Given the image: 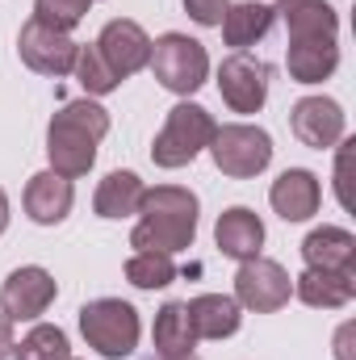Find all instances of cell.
Returning a JSON list of instances; mask_svg holds the SVG:
<instances>
[{
	"label": "cell",
	"mask_w": 356,
	"mask_h": 360,
	"mask_svg": "<svg viewBox=\"0 0 356 360\" xmlns=\"http://www.w3.org/2000/svg\"><path fill=\"white\" fill-rule=\"evenodd\" d=\"M214 243H218V252L227 260H239V264L256 260L260 248H265V222H260V214L248 210V205L222 210L218 222H214Z\"/></svg>",
	"instance_id": "obj_14"
},
{
	"label": "cell",
	"mask_w": 356,
	"mask_h": 360,
	"mask_svg": "<svg viewBox=\"0 0 356 360\" xmlns=\"http://www.w3.org/2000/svg\"><path fill=\"white\" fill-rule=\"evenodd\" d=\"M80 335L89 340V348L105 360H126L139 348L143 323L139 310L122 297H96L80 306Z\"/></svg>",
	"instance_id": "obj_3"
},
{
	"label": "cell",
	"mask_w": 356,
	"mask_h": 360,
	"mask_svg": "<svg viewBox=\"0 0 356 360\" xmlns=\"http://www.w3.org/2000/svg\"><path fill=\"white\" fill-rule=\"evenodd\" d=\"M109 134V113L84 96V101H68L51 126H46V160H51V172L68 180H80L92 172L96 164V143Z\"/></svg>",
	"instance_id": "obj_2"
},
{
	"label": "cell",
	"mask_w": 356,
	"mask_h": 360,
	"mask_svg": "<svg viewBox=\"0 0 356 360\" xmlns=\"http://www.w3.org/2000/svg\"><path fill=\"white\" fill-rule=\"evenodd\" d=\"M193 239H197V193H189L180 184L147 188L143 205H139V222L130 231V248L177 256V252L193 248Z\"/></svg>",
	"instance_id": "obj_1"
},
{
	"label": "cell",
	"mask_w": 356,
	"mask_h": 360,
	"mask_svg": "<svg viewBox=\"0 0 356 360\" xmlns=\"http://www.w3.org/2000/svg\"><path fill=\"white\" fill-rule=\"evenodd\" d=\"M147 68H151V76L164 89L177 92V96H193L210 80V55H205V46L197 38H189V34H177V30L151 42V63Z\"/></svg>",
	"instance_id": "obj_5"
},
{
	"label": "cell",
	"mask_w": 356,
	"mask_h": 360,
	"mask_svg": "<svg viewBox=\"0 0 356 360\" xmlns=\"http://www.w3.org/2000/svg\"><path fill=\"white\" fill-rule=\"evenodd\" d=\"M210 155H214V168H218L222 176L252 180L272 164V139H268V130H260V126L231 122V126H218V130H214Z\"/></svg>",
	"instance_id": "obj_6"
},
{
	"label": "cell",
	"mask_w": 356,
	"mask_h": 360,
	"mask_svg": "<svg viewBox=\"0 0 356 360\" xmlns=\"http://www.w3.org/2000/svg\"><path fill=\"white\" fill-rule=\"evenodd\" d=\"M231 297L243 310H252V314H276L281 306H289L293 281H289V272L281 269L276 260L256 256V260H243L239 264V272H235V293Z\"/></svg>",
	"instance_id": "obj_7"
},
{
	"label": "cell",
	"mask_w": 356,
	"mask_h": 360,
	"mask_svg": "<svg viewBox=\"0 0 356 360\" xmlns=\"http://www.w3.org/2000/svg\"><path fill=\"white\" fill-rule=\"evenodd\" d=\"M155 360H164V356H155ZM180 360H197V356H180Z\"/></svg>",
	"instance_id": "obj_33"
},
{
	"label": "cell",
	"mask_w": 356,
	"mask_h": 360,
	"mask_svg": "<svg viewBox=\"0 0 356 360\" xmlns=\"http://www.w3.org/2000/svg\"><path fill=\"white\" fill-rule=\"evenodd\" d=\"M352 323H344V327H340V331H336V360H356L352 356V348H348V344H352Z\"/></svg>",
	"instance_id": "obj_30"
},
{
	"label": "cell",
	"mask_w": 356,
	"mask_h": 360,
	"mask_svg": "<svg viewBox=\"0 0 356 360\" xmlns=\"http://www.w3.org/2000/svg\"><path fill=\"white\" fill-rule=\"evenodd\" d=\"M96 51H101V59L113 68L117 80H130L134 72H143V68L151 63V38H147V30H143L139 21H126V17L109 21V25L96 34Z\"/></svg>",
	"instance_id": "obj_12"
},
{
	"label": "cell",
	"mask_w": 356,
	"mask_h": 360,
	"mask_svg": "<svg viewBox=\"0 0 356 360\" xmlns=\"http://www.w3.org/2000/svg\"><path fill=\"white\" fill-rule=\"evenodd\" d=\"M340 68V42L336 38H310L285 46V72L293 84H323Z\"/></svg>",
	"instance_id": "obj_18"
},
{
	"label": "cell",
	"mask_w": 356,
	"mask_h": 360,
	"mask_svg": "<svg viewBox=\"0 0 356 360\" xmlns=\"http://www.w3.org/2000/svg\"><path fill=\"white\" fill-rule=\"evenodd\" d=\"M55 297H59V285H55L51 272L42 264H21L0 285V314L8 323H34V319H42L51 310Z\"/></svg>",
	"instance_id": "obj_8"
},
{
	"label": "cell",
	"mask_w": 356,
	"mask_h": 360,
	"mask_svg": "<svg viewBox=\"0 0 356 360\" xmlns=\"http://www.w3.org/2000/svg\"><path fill=\"white\" fill-rule=\"evenodd\" d=\"M72 76L80 80V89L89 92V96H109V92L117 89L122 80L113 76V68L101 59V51H96V42H80V51H76V68H72Z\"/></svg>",
	"instance_id": "obj_25"
},
{
	"label": "cell",
	"mask_w": 356,
	"mask_h": 360,
	"mask_svg": "<svg viewBox=\"0 0 356 360\" xmlns=\"http://www.w3.org/2000/svg\"><path fill=\"white\" fill-rule=\"evenodd\" d=\"M89 8H92V0H34V21L72 34L89 17Z\"/></svg>",
	"instance_id": "obj_27"
},
{
	"label": "cell",
	"mask_w": 356,
	"mask_h": 360,
	"mask_svg": "<svg viewBox=\"0 0 356 360\" xmlns=\"http://www.w3.org/2000/svg\"><path fill=\"white\" fill-rule=\"evenodd\" d=\"M143 193H147V184L139 180V172L117 168V172H109V176L96 184L92 210H96V218H105V222H122V218H134V214H139Z\"/></svg>",
	"instance_id": "obj_21"
},
{
	"label": "cell",
	"mask_w": 356,
	"mask_h": 360,
	"mask_svg": "<svg viewBox=\"0 0 356 360\" xmlns=\"http://www.w3.org/2000/svg\"><path fill=\"white\" fill-rule=\"evenodd\" d=\"M268 205L285 218V222H306L319 214L323 205V184L310 168H285L268 188Z\"/></svg>",
	"instance_id": "obj_13"
},
{
	"label": "cell",
	"mask_w": 356,
	"mask_h": 360,
	"mask_svg": "<svg viewBox=\"0 0 356 360\" xmlns=\"http://www.w3.org/2000/svg\"><path fill=\"white\" fill-rule=\"evenodd\" d=\"M13 344H17V340H13V323H8V319L0 314V360L13 356Z\"/></svg>",
	"instance_id": "obj_31"
},
{
	"label": "cell",
	"mask_w": 356,
	"mask_h": 360,
	"mask_svg": "<svg viewBox=\"0 0 356 360\" xmlns=\"http://www.w3.org/2000/svg\"><path fill=\"white\" fill-rule=\"evenodd\" d=\"M214 130H218V122L210 117V109H201V105H193V101L172 105L168 117H164V130H160L155 143H151L155 168H168V172H172V168L193 164V160L210 147Z\"/></svg>",
	"instance_id": "obj_4"
},
{
	"label": "cell",
	"mask_w": 356,
	"mask_h": 360,
	"mask_svg": "<svg viewBox=\"0 0 356 360\" xmlns=\"http://www.w3.org/2000/svg\"><path fill=\"white\" fill-rule=\"evenodd\" d=\"M151 344H155V356H164V360L193 356L197 335H193V323H189L184 302H164V306H160L155 327H151Z\"/></svg>",
	"instance_id": "obj_23"
},
{
	"label": "cell",
	"mask_w": 356,
	"mask_h": 360,
	"mask_svg": "<svg viewBox=\"0 0 356 360\" xmlns=\"http://www.w3.org/2000/svg\"><path fill=\"white\" fill-rule=\"evenodd\" d=\"M285 30L289 42H310V38H340V13L327 0H276L272 8Z\"/></svg>",
	"instance_id": "obj_17"
},
{
	"label": "cell",
	"mask_w": 356,
	"mask_h": 360,
	"mask_svg": "<svg viewBox=\"0 0 356 360\" xmlns=\"http://www.w3.org/2000/svg\"><path fill=\"white\" fill-rule=\"evenodd\" d=\"M126 281L134 289H164L177 281V264L172 256H160V252H134L126 260Z\"/></svg>",
	"instance_id": "obj_26"
},
{
	"label": "cell",
	"mask_w": 356,
	"mask_h": 360,
	"mask_svg": "<svg viewBox=\"0 0 356 360\" xmlns=\"http://www.w3.org/2000/svg\"><path fill=\"white\" fill-rule=\"evenodd\" d=\"M8 231V193L0 188V235Z\"/></svg>",
	"instance_id": "obj_32"
},
{
	"label": "cell",
	"mask_w": 356,
	"mask_h": 360,
	"mask_svg": "<svg viewBox=\"0 0 356 360\" xmlns=\"http://www.w3.org/2000/svg\"><path fill=\"white\" fill-rule=\"evenodd\" d=\"M184 4V13L197 21V25H222V17H227V8H231V0H180Z\"/></svg>",
	"instance_id": "obj_28"
},
{
	"label": "cell",
	"mask_w": 356,
	"mask_h": 360,
	"mask_svg": "<svg viewBox=\"0 0 356 360\" xmlns=\"http://www.w3.org/2000/svg\"><path fill=\"white\" fill-rule=\"evenodd\" d=\"M302 260L306 269L356 272V235L344 226H319L302 239Z\"/></svg>",
	"instance_id": "obj_20"
},
{
	"label": "cell",
	"mask_w": 356,
	"mask_h": 360,
	"mask_svg": "<svg viewBox=\"0 0 356 360\" xmlns=\"http://www.w3.org/2000/svg\"><path fill=\"white\" fill-rule=\"evenodd\" d=\"M76 51H80V42H72V34H63V30H51V25H42V21H25L21 25V34H17V55H21V63L30 68V72H38V76H72V68H76Z\"/></svg>",
	"instance_id": "obj_9"
},
{
	"label": "cell",
	"mask_w": 356,
	"mask_h": 360,
	"mask_svg": "<svg viewBox=\"0 0 356 360\" xmlns=\"http://www.w3.org/2000/svg\"><path fill=\"white\" fill-rule=\"evenodd\" d=\"M184 310L197 340H231L243 323V306L231 293H197L193 302H184Z\"/></svg>",
	"instance_id": "obj_16"
},
{
	"label": "cell",
	"mask_w": 356,
	"mask_h": 360,
	"mask_svg": "<svg viewBox=\"0 0 356 360\" xmlns=\"http://www.w3.org/2000/svg\"><path fill=\"white\" fill-rule=\"evenodd\" d=\"M293 297L314 310H344L356 297V272L302 269V276H293Z\"/></svg>",
	"instance_id": "obj_19"
},
{
	"label": "cell",
	"mask_w": 356,
	"mask_h": 360,
	"mask_svg": "<svg viewBox=\"0 0 356 360\" xmlns=\"http://www.w3.org/2000/svg\"><path fill=\"white\" fill-rule=\"evenodd\" d=\"M348 147H352V143H344V147H340V160H336V193H340V205H344V210L352 205V197H348Z\"/></svg>",
	"instance_id": "obj_29"
},
{
	"label": "cell",
	"mask_w": 356,
	"mask_h": 360,
	"mask_svg": "<svg viewBox=\"0 0 356 360\" xmlns=\"http://www.w3.org/2000/svg\"><path fill=\"white\" fill-rule=\"evenodd\" d=\"M13 360H72V348H68L63 327L38 323L34 331L21 335V344H13Z\"/></svg>",
	"instance_id": "obj_24"
},
{
	"label": "cell",
	"mask_w": 356,
	"mask_h": 360,
	"mask_svg": "<svg viewBox=\"0 0 356 360\" xmlns=\"http://www.w3.org/2000/svg\"><path fill=\"white\" fill-rule=\"evenodd\" d=\"M289 126H293V134H298L302 147L331 151V147L344 143L348 117H344V105L331 101V96H302V101H293V109H289Z\"/></svg>",
	"instance_id": "obj_10"
},
{
	"label": "cell",
	"mask_w": 356,
	"mask_h": 360,
	"mask_svg": "<svg viewBox=\"0 0 356 360\" xmlns=\"http://www.w3.org/2000/svg\"><path fill=\"white\" fill-rule=\"evenodd\" d=\"M272 21H276L272 4H260V0L231 4V8H227V17H222V42H227L231 51H239V55H243L248 46H256L268 30H272Z\"/></svg>",
	"instance_id": "obj_22"
},
{
	"label": "cell",
	"mask_w": 356,
	"mask_h": 360,
	"mask_svg": "<svg viewBox=\"0 0 356 360\" xmlns=\"http://www.w3.org/2000/svg\"><path fill=\"white\" fill-rule=\"evenodd\" d=\"M218 92L231 113H260L268 101V63L252 55H227L218 68Z\"/></svg>",
	"instance_id": "obj_11"
},
{
	"label": "cell",
	"mask_w": 356,
	"mask_h": 360,
	"mask_svg": "<svg viewBox=\"0 0 356 360\" xmlns=\"http://www.w3.org/2000/svg\"><path fill=\"white\" fill-rule=\"evenodd\" d=\"M25 214H30V222H38V226H59L68 214H72V205H76V188H72V180L59 176V172H34L30 184H25Z\"/></svg>",
	"instance_id": "obj_15"
}]
</instances>
